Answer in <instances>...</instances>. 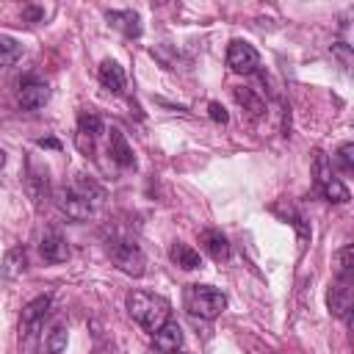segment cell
Listing matches in <instances>:
<instances>
[{"label":"cell","instance_id":"obj_1","mask_svg":"<svg viewBox=\"0 0 354 354\" xmlns=\"http://www.w3.org/2000/svg\"><path fill=\"white\" fill-rule=\"evenodd\" d=\"M127 313L136 324H141L149 335L158 332L166 321H169V313H171V304L163 299V296H155V293H144V290H133L127 293Z\"/></svg>","mask_w":354,"mask_h":354},{"label":"cell","instance_id":"obj_2","mask_svg":"<svg viewBox=\"0 0 354 354\" xmlns=\"http://www.w3.org/2000/svg\"><path fill=\"white\" fill-rule=\"evenodd\" d=\"M183 301L191 315H199L205 321H213L227 310V296L210 285H188Z\"/></svg>","mask_w":354,"mask_h":354},{"label":"cell","instance_id":"obj_3","mask_svg":"<svg viewBox=\"0 0 354 354\" xmlns=\"http://www.w3.org/2000/svg\"><path fill=\"white\" fill-rule=\"evenodd\" d=\"M313 171H315V185L321 188V194H324L329 202L343 205V202H348V199H351L348 188H346V185L332 174V166H329V160H326V155H324V152H315Z\"/></svg>","mask_w":354,"mask_h":354},{"label":"cell","instance_id":"obj_4","mask_svg":"<svg viewBox=\"0 0 354 354\" xmlns=\"http://www.w3.org/2000/svg\"><path fill=\"white\" fill-rule=\"evenodd\" d=\"M108 252H111V260L116 263V268H122L124 274H130V277H141L144 274L147 257H144V252L136 243H130V241H113Z\"/></svg>","mask_w":354,"mask_h":354},{"label":"cell","instance_id":"obj_5","mask_svg":"<svg viewBox=\"0 0 354 354\" xmlns=\"http://www.w3.org/2000/svg\"><path fill=\"white\" fill-rule=\"evenodd\" d=\"M351 304H354V279H351V274H337L335 285L329 288V313L348 324Z\"/></svg>","mask_w":354,"mask_h":354},{"label":"cell","instance_id":"obj_6","mask_svg":"<svg viewBox=\"0 0 354 354\" xmlns=\"http://www.w3.org/2000/svg\"><path fill=\"white\" fill-rule=\"evenodd\" d=\"M227 66H230L232 72H238V75H252V72H257V66H260V53H257L249 41L232 39L230 47H227Z\"/></svg>","mask_w":354,"mask_h":354},{"label":"cell","instance_id":"obj_7","mask_svg":"<svg viewBox=\"0 0 354 354\" xmlns=\"http://www.w3.org/2000/svg\"><path fill=\"white\" fill-rule=\"evenodd\" d=\"M50 304H53L50 296H36L33 301L25 304L22 321H19V335H22V337H33V335L41 329V324H44V318H47V313H50Z\"/></svg>","mask_w":354,"mask_h":354},{"label":"cell","instance_id":"obj_8","mask_svg":"<svg viewBox=\"0 0 354 354\" xmlns=\"http://www.w3.org/2000/svg\"><path fill=\"white\" fill-rule=\"evenodd\" d=\"M17 100H19V105H22L25 111H39V108L50 100V86H47L44 80H39V77L28 75V77H22V80H19Z\"/></svg>","mask_w":354,"mask_h":354},{"label":"cell","instance_id":"obj_9","mask_svg":"<svg viewBox=\"0 0 354 354\" xmlns=\"http://www.w3.org/2000/svg\"><path fill=\"white\" fill-rule=\"evenodd\" d=\"M55 205H58L69 218H75V221H83V218H88V216L94 213L91 202H88L83 194H77L75 188H61V191H55Z\"/></svg>","mask_w":354,"mask_h":354},{"label":"cell","instance_id":"obj_10","mask_svg":"<svg viewBox=\"0 0 354 354\" xmlns=\"http://www.w3.org/2000/svg\"><path fill=\"white\" fill-rule=\"evenodd\" d=\"M108 155H111V160H113L116 166H122V169L136 166L133 147L127 144V138H124V133H122L119 127H111V130H108Z\"/></svg>","mask_w":354,"mask_h":354},{"label":"cell","instance_id":"obj_11","mask_svg":"<svg viewBox=\"0 0 354 354\" xmlns=\"http://www.w3.org/2000/svg\"><path fill=\"white\" fill-rule=\"evenodd\" d=\"M39 252H41V257L47 263H64V260H69V243H66V238L58 230H47L41 235Z\"/></svg>","mask_w":354,"mask_h":354},{"label":"cell","instance_id":"obj_12","mask_svg":"<svg viewBox=\"0 0 354 354\" xmlns=\"http://www.w3.org/2000/svg\"><path fill=\"white\" fill-rule=\"evenodd\" d=\"M152 343L160 354H174L180 351V343H183V329L177 321H166L158 332H152Z\"/></svg>","mask_w":354,"mask_h":354},{"label":"cell","instance_id":"obj_13","mask_svg":"<svg viewBox=\"0 0 354 354\" xmlns=\"http://www.w3.org/2000/svg\"><path fill=\"white\" fill-rule=\"evenodd\" d=\"M108 17V22L111 25H116L124 36H130V39H138L141 36V17L136 14V11H130V8H122V11H108L105 14Z\"/></svg>","mask_w":354,"mask_h":354},{"label":"cell","instance_id":"obj_14","mask_svg":"<svg viewBox=\"0 0 354 354\" xmlns=\"http://www.w3.org/2000/svg\"><path fill=\"white\" fill-rule=\"evenodd\" d=\"M100 83L111 91V94H122L124 91V69L113 61V58H105L102 64H100Z\"/></svg>","mask_w":354,"mask_h":354},{"label":"cell","instance_id":"obj_15","mask_svg":"<svg viewBox=\"0 0 354 354\" xmlns=\"http://www.w3.org/2000/svg\"><path fill=\"white\" fill-rule=\"evenodd\" d=\"M202 246H205V252L216 263H221V260L230 257V241H227V235L221 230H205L202 232Z\"/></svg>","mask_w":354,"mask_h":354},{"label":"cell","instance_id":"obj_16","mask_svg":"<svg viewBox=\"0 0 354 354\" xmlns=\"http://www.w3.org/2000/svg\"><path fill=\"white\" fill-rule=\"evenodd\" d=\"M169 254H171V260H174L180 268H185V271L202 268V257H199V252H196V249H191V246H188V243H183V241H174Z\"/></svg>","mask_w":354,"mask_h":354},{"label":"cell","instance_id":"obj_17","mask_svg":"<svg viewBox=\"0 0 354 354\" xmlns=\"http://www.w3.org/2000/svg\"><path fill=\"white\" fill-rule=\"evenodd\" d=\"M25 268H28V254H25L22 246H14V249L6 254V260H3V274H6V277H19Z\"/></svg>","mask_w":354,"mask_h":354},{"label":"cell","instance_id":"obj_18","mask_svg":"<svg viewBox=\"0 0 354 354\" xmlns=\"http://www.w3.org/2000/svg\"><path fill=\"white\" fill-rule=\"evenodd\" d=\"M22 55V44L8 36V33H0V66H11L17 64V58Z\"/></svg>","mask_w":354,"mask_h":354},{"label":"cell","instance_id":"obj_19","mask_svg":"<svg viewBox=\"0 0 354 354\" xmlns=\"http://www.w3.org/2000/svg\"><path fill=\"white\" fill-rule=\"evenodd\" d=\"M77 127H80V133L88 136V138H97V136L105 130L102 119H100L97 113H91V111H83V113L77 116Z\"/></svg>","mask_w":354,"mask_h":354},{"label":"cell","instance_id":"obj_20","mask_svg":"<svg viewBox=\"0 0 354 354\" xmlns=\"http://www.w3.org/2000/svg\"><path fill=\"white\" fill-rule=\"evenodd\" d=\"M47 354H66V326L55 324L47 335Z\"/></svg>","mask_w":354,"mask_h":354},{"label":"cell","instance_id":"obj_21","mask_svg":"<svg viewBox=\"0 0 354 354\" xmlns=\"http://www.w3.org/2000/svg\"><path fill=\"white\" fill-rule=\"evenodd\" d=\"M235 100H238V102H241L252 116H257V113L263 111V100H260V97H254V91H252V88H243V86H241V88H235Z\"/></svg>","mask_w":354,"mask_h":354},{"label":"cell","instance_id":"obj_22","mask_svg":"<svg viewBox=\"0 0 354 354\" xmlns=\"http://www.w3.org/2000/svg\"><path fill=\"white\" fill-rule=\"evenodd\" d=\"M335 163H337V169L340 171H354V144L351 141H346L340 149H337V155H335Z\"/></svg>","mask_w":354,"mask_h":354},{"label":"cell","instance_id":"obj_23","mask_svg":"<svg viewBox=\"0 0 354 354\" xmlns=\"http://www.w3.org/2000/svg\"><path fill=\"white\" fill-rule=\"evenodd\" d=\"M351 254H354V249L351 246H343L340 252H337V257H335V263H337V274H351Z\"/></svg>","mask_w":354,"mask_h":354},{"label":"cell","instance_id":"obj_24","mask_svg":"<svg viewBox=\"0 0 354 354\" xmlns=\"http://www.w3.org/2000/svg\"><path fill=\"white\" fill-rule=\"evenodd\" d=\"M207 111H210V119H213V122H218V124H227V122H230V113H227V108H224L221 102H210Z\"/></svg>","mask_w":354,"mask_h":354},{"label":"cell","instance_id":"obj_25","mask_svg":"<svg viewBox=\"0 0 354 354\" xmlns=\"http://www.w3.org/2000/svg\"><path fill=\"white\" fill-rule=\"evenodd\" d=\"M25 17H28L30 22H39V19L44 17V11H41V8H36V6H28V8H25Z\"/></svg>","mask_w":354,"mask_h":354},{"label":"cell","instance_id":"obj_26","mask_svg":"<svg viewBox=\"0 0 354 354\" xmlns=\"http://www.w3.org/2000/svg\"><path fill=\"white\" fill-rule=\"evenodd\" d=\"M39 147H47V149H58L61 144L55 138H39Z\"/></svg>","mask_w":354,"mask_h":354},{"label":"cell","instance_id":"obj_27","mask_svg":"<svg viewBox=\"0 0 354 354\" xmlns=\"http://www.w3.org/2000/svg\"><path fill=\"white\" fill-rule=\"evenodd\" d=\"M3 163H6V152L0 149V166H3Z\"/></svg>","mask_w":354,"mask_h":354},{"label":"cell","instance_id":"obj_28","mask_svg":"<svg viewBox=\"0 0 354 354\" xmlns=\"http://www.w3.org/2000/svg\"><path fill=\"white\" fill-rule=\"evenodd\" d=\"M174 354H188V351H174Z\"/></svg>","mask_w":354,"mask_h":354}]
</instances>
